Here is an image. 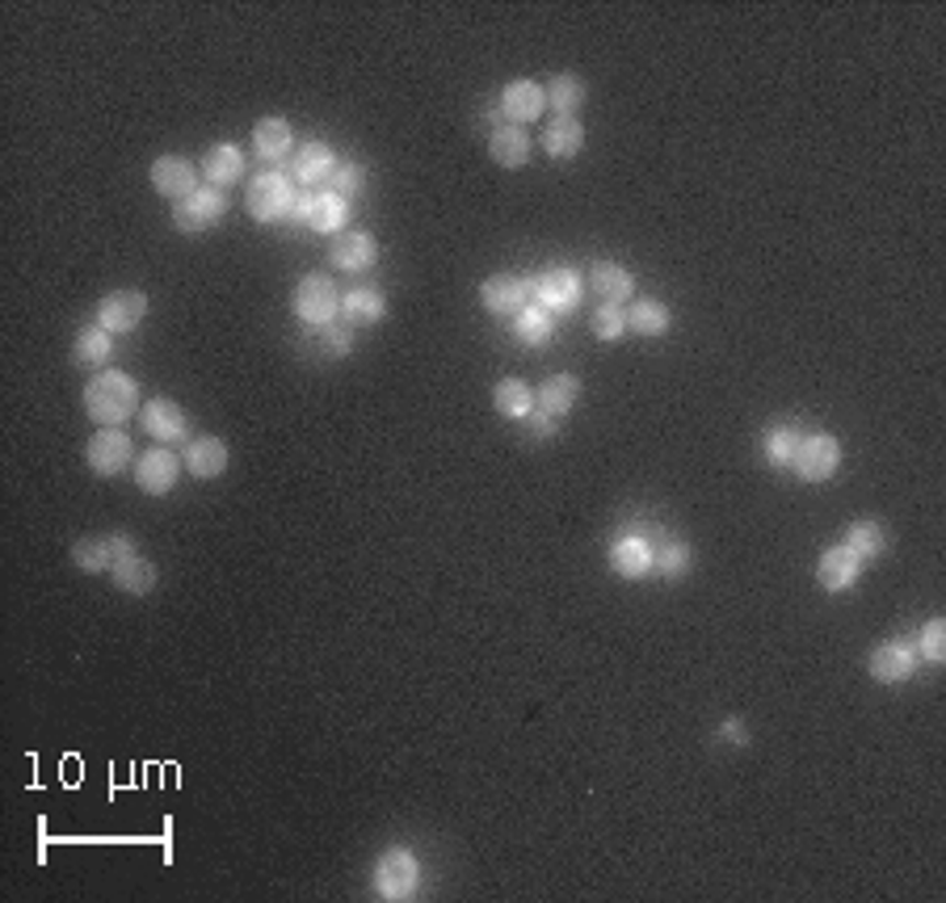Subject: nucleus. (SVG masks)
<instances>
[{
	"label": "nucleus",
	"mask_w": 946,
	"mask_h": 903,
	"mask_svg": "<svg viewBox=\"0 0 946 903\" xmlns=\"http://www.w3.org/2000/svg\"><path fill=\"white\" fill-rule=\"evenodd\" d=\"M139 408V382L123 370H102L98 378H89V387H84V412H89V421H98V425H118V421H127L130 412Z\"/></svg>",
	"instance_id": "1"
},
{
	"label": "nucleus",
	"mask_w": 946,
	"mask_h": 903,
	"mask_svg": "<svg viewBox=\"0 0 946 903\" xmlns=\"http://www.w3.org/2000/svg\"><path fill=\"white\" fill-rule=\"evenodd\" d=\"M244 206L257 224H282L299 202H295V185L282 173H261L244 194Z\"/></svg>",
	"instance_id": "2"
},
{
	"label": "nucleus",
	"mask_w": 946,
	"mask_h": 903,
	"mask_svg": "<svg viewBox=\"0 0 946 903\" xmlns=\"http://www.w3.org/2000/svg\"><path fill=\"white\" fill-rule=\"evenodd\" d=\"M791 467L799 471V479L824 483V479L837 476V467H842V442H837L833 433H803Z\"/></svg>",
	"instance_id": "3"
},
{
	"label": "nucleus",
	"mask_w": 946,
	"mask_h": 903,
	"mask_svg": "<svg viewBox=\"0 0 946 903\" xmlns=\"http://www.w3.org/2000/svg\"><path fill=\"white\" fill-rule=\"evenodd\" d=\"M417 882H421V870H417V857L409 849H387L375 866V891L379 900L387 903H404L417 900Z\"/></svg>",
	"instance_id": "4"
},
{
	"label": "nucleus",
	"mask_w": 946,
	"mask_h": 903,
	"mask_svg": "<svg viewBox=\"0 0 946 903\" xmlns=\"http://www.w3.org/2000/svg\"><path fill=\"white\" fill-rule=\"evenodd\" d=\"M337 307H341V295H337L333 277L307 274L304 282L295 286V316H299V320H304L307 328L333 324Z\"/></svg>",
	"instance_id": "5"
},
{
	"label": "nucleus",
	"mask_w": 946,
	"mask_h": 903,
	"mask_svg": "<svg viewBox=\"0 0 946 903\" xmlns=\"http://www.w3.org/2000/svg\"><path fill=\"white\" fill-rule=\"evenodd\" d=\"M224 215H228V194L224 190H215V185H206L198 194H190L185 202H178V210H173V227L185 231V236H194V231H210V227L224 224Z\"/></svg>",
	"instance_id": "6"
},
{
	"label": "nucleus",
	"mask_w": 946,
	"mask_h": 903,
	"mask_svg": "<svg viewBox=\"0 0 946 903\" xmlns=\"http://www.w3.org/2000/svg\"><path fill=\"white\" fill-rule=\"evenodd\" d=\"M130 454H135V446H130V437L118 425L98 428V433L89 437V446H84V458H89L93 476H118V471H127Z\"/></svg>",
	"instance_id": "7"
},
{
	"label": "nucleus",
	"mask_w": 946,
	"mask_h": 903,
	"mask_svg": "<svg viewBox=\"0 0 946 903\" xmlns=\"http://www.w3.org/2000/svg\"><path fill=\"white\" fill-rule=\"evenodd\" d=\"M127 555H135V538L130 534H93V538H80L77 547H72V563H77L80 572L93 576V572L114 568Z\"/></svg>",
	"instance_id": "8"
},
{
	"label": "nucleus",
	"mask_w": 946,
	"mask_h": 903,
	"mask_svg": "<svg viewBox=\"0 0 946 903\" xmlns=\"http://www.w3.org/2000/svg\"><path fill=\"white\" fill-rule=\"evenodd\" d=\"M144 316H148V295L144 290H114V295H105L98 302V324L105 332H135V328L144 324Z\"/></svg>",
	"instance_id": "9"
},
{
	"label": "nucleus",
	"mask_w": 946,
	"mask_h": 903,
	"mask_svg": "<svg viewBox=\"0 0 946 903\" xmlns=\"http://www.w3.org/2000/svg\"><path fill=\"white\" fill-rule=\"evenodd\" d=\"M531 290H535V282H526V277L517 274H492L485 277V286H480V299L492 316H517L526 302H531Z\"/></svg>",
	"instance_id": "10"
},
{
	"label": "nucleus",
	"mask_w": 946,
	"mask_h": 903,
	"mask_svg": "<svg viewBox=\"0 0 946 903\" xmlns=\"http://www.w3.org/2000/svg\"><path fill=\"white\" fill-rule=\"evenodd\" d=\"M178 476H181V458L173 450H164V446L144 450L139 467H135V483H139L148 496H164V492H173V488H178Z\"/></svg>",
	"instance_id": "11"
},
{
	"label": "nucleus",
	"mask_w": 946,
	"mask_h": 903,
	"mask_svg": "<svg viewBox=\"0 0 946 903\" xmlns=\"http://www.w3.org/2000/svg\"><path fill=\"white\" fill-rule=\"evenodd\" d=\"M867 673L879 685H900V681H909L917 673V648L913 643H884V648H875L867 660Z\"/></svg>",
	"instance_id": "12"
},
{
	"label": "nucleus",
	"mask_w": 946,
	"mask_h": 903,
	"mask_svg": "<svg viewBox=\"0 0 946 903\" xmlns=\"http://www.w3.org/2000/svg\"><path fill=\"white\" fill-rule=\"evenodd\" d=\"M152 185L160 198H173V202H185L190 194L203 190V185H198V169H194L190 160H181V156H160V160H156Z\"/></svg>",
	"instance_id": "13"
},
{
	"label": "nucleus",
	"mask_w": 946,
	"mask_h": 903,
	"mask_svg": "<svg viewBox=\"0 0 946 903\" xmlns=\"http://www.w3.org/2000/svg\"><path fill=\"white\" fill-rule=\"evenodd\" d=\"M329 261L345 274H362V270H371L379 261V244H375L371 231H341L333 240V249H329Z\"/></svg>",
	"instance_id": "14"
},
{
	"label": "nucleus",
	"mask_w": 946,
	"mask_h": 903,
	"mask_svg": "<svg viewBox=\"0 0 946 903\" xmlns=\"http://www.w3.org/2000/svg\"><path fill=\"white\" fill-rule=\"evenodd\" d=\"M858 576H863V559L850 551L845 542H837V547H829V551L820 555L817 580L829 588V593H845V588H854Z\"/></svg>",
	"instance_id": "15"
},
{
	"label": "nucleus",
	"mask_w": 946,
	"mask_h": 903,
	"mask_svg": "<svg viewBox=\"0 0 946 903\" xmlns=\"http://www.w3.org/2000/svg\"><path fill=\"white\" fill-rule=\"evenodd\" d=\"M535 295L547 311H568V307L581 302V277H577V270L556 265V270H547L543 277H535Z\"/></svg>",
	"instance_id": "16"
},
{
	"label": "nucleus",
	"mask_w": 946,
	"mask_h": 903,
	"mask_svg": "<svg viewBox=\"0 0 946 903\" xmlns=\"http://www.w3.org/2000/svg\"><path fill=\"white\" fill-rule=\"evenodd\" d=\"M295 210H299V219L311 231H341L345 219H350V202L341 198V194H311Z\"/></svg>",
	"instance_id": "17"
},
{
	"label": "nucleus",
	"mask_w": 946,
	"mask_h": 903,
	"mask_svg": "<svg viewBox=\"0 0 946 903\" xmlns=\"http://www.w3.org/2000/svg\"><path fill=\"white\" fill-rule=\"evenodd\" d=\"M488 151H492V160H497L501 169H522V164L531 160V135H526L517 123L492 126V135H488Z\"/></svg>",
	"instance_id": "18"
},
{
	"label": "nucleus",
	"mask_w": 946,
	"mask_h": 903,
	"mask_svg": "<svg viewBox=\"0 0 946 903\" xmlns=\"http://www.w3.org/2000/svg\"><path fill=\"white\" fill-rule=\"evenodd\" d=\"M581 148H585V126H581V118L560 114V118L547 123V130H543V151H547L551 160H572V156H581Z\"/></svg>",
	"instance_id": "19"
},
{
	"label": "nucleus",
	"mask_w": 946,
	"mask_h": 903,
	"mask_svg": "<svg viewBox=\"0 0 946 903\" xmlns=\"http://www.w3.org/2000/svg\"><path fill=\"white\" fill-rule=\"evenodd\" d=\"M181 458H185L190 476H198V479H215L228 471V446H224L219 437H194Z\"/></svg>",
	"instance_id": "20"
},
{
	"label": "nucleus",
	"mask_w": 946,
	"mask_h": 903,
	"mask_svg": "<svg viewBox=\"0 0 946 903\" xmlns=\"http://www.w3.org/2000/svg\"><path fill=\"white\" fill-rule=\"evenodd\" d=\"M543 101H547V93L538 89L535 80H513L510 89L501 93V110H505V118H513V123L522 126L535 123L538 114H543Z\"/></svg>",
	"instance_id": "21"
},
{
	"label": "nucleus",
	"mask_w": 946,
	"mask_h": 903,
	"mask_svg": "<svg viewBox=\"0 0 946 903\" xmlns=\"http://www.w3.org/2000/svg\"><path fill=\"white\" fill-rule=\"evenodd\" d=\"M589 286L602 295V302H623V299H631L636 277H631V270H623L618 261H593Z\"/></svg>",
	"instance_id": "22"
},
{
	"label": "nucleus",
	"mask_w": 946,
	"mask_h": 903,
	"mask_svg": "<svg viewBox=\"0 0 946 903\" xmlns=\"http://www.w3.org/2000/svg\"><path fill=\"white\" fill-rule=\"evenodd\" d=\"M244 173V156L236 144H215V148H206L203 156V176L215 185V190H224V185H236Z\"/></svg>",
	"instance_id": "23"
},
{
	"label": "nucleus",
	"mask_w": 946,
	"mask_h": 903,
	"mask_svg": "<svg viewBox=\"0 0 946 903\" xmlns=\"http://www.w3.org/2000/svg\"><path fill=\"white\" fill-rule=\"evenodd\" d=\"M110 576H114V584H118L123 593L144 597V593H152L156 588V563L135 551V555H127V559H118V563L110 568Z\"/></svg>",
	"instance_id": "24"
},
{
	"label": "nucleus",
	"mask_w": 946,
	"mask_h": 903,
	"mask_svg": "<svg viewBox=\"0 0 946 903\" xmlns=\"http://www.w3.org/2000/svg\"><path fill=\"white\" fill-rule=\"evenodd\" d=\"M611 568L623 580H640L652 572V547L643 538H618L611 551Z\"/></svg>",
	"instance_id": "25"
},
{
	"label": "nucleus",
	"mask_w": 946,
	"mask_h": 903,
	"mask_svg": "<svg viewBox=\"0 0 946 903\" xmlns=\"http://www.w3.org/2000/svg\"><path fill=\"white\" fill-rule=\"evenodd\" d=\"M144 428L152 433V437H160V442H173V437H181L185 433V412H181L178 403L173 400H148L144 403Z\"/></svg>",
	"instance_id": "26"
},
{
	"label": "nucleus",
	"mask_w": 946,
	"mask_h": 903,
	"mask_svg": "<svg viewBox=\"0 0 946 903\" xmlns=\"http://www.w3.org/2000/svg\"><path fill=\"white\" fill-rule=\"evenodd\" d=\"M581 400V382L572 375H551L543 387H538V412H547V416H563V412H572Z\"/></svg>",
	"instance_id": "27"
},
{
	"label": "nucleus",
	"mask_w": 946,
	"mask_h": 903,
	"mask_svg": "<svg viewBox=\"0 0 946 903\" xmlns=\"http://www.w3.org/2000/svg\"><path fill=\"white\" fill-rule=\"evenodd\" d=\"M337 173V151L329 148V144H307L304 151H299V160H295V176L304 181V185H320V181H333Z\"/></svg>",
	"instance_id": "28"
},
{
	"label": "nucleus",
	"mask_w": 946,
	"mask_h": 903,
	"mask_svg": "<svg viewBox=\"0 0 946 903\" xmlns=\"http://www.w3.org/2000/svg\"><path fill=\"white\" fill-rule=\"evenodd\" d=\"M80 366H98V370H110V357H114V332H105L102 324L80 328L77 345H72Z\"/></svg>",
	"instance_id": "29"
},
{
	"label": "nucleus",
	"mask_w": 946,
	"mask_h": 903,
	"mask_svg": "<svg viewBox=\"0 0 946 903\" xmlns=\"http://www.w3.org/2000/svg\"><path fill=\"white\" fill-rule=\"evenodd\" d=\"M492 403H497V412H501V416L522 421V416H531V412H535V391H531L522 378H501V382H497V391H492Z\"/></svg>",
	"instance_id": "30"
},
{
	"label": "nucleus",
	"mask_w": 946,
	"mask_h": 903,
	"mask_svg": "<svg viewBox=\"0 0 946 903\" xmlns=\"http://www.w3.org/2000/svg\"><path fill=\"white\" fill-rule=\"evenodd\" d=\"M669 324H673V311L661 299H640L631 302V311H627V328L640 332V336H665Z\"/></svg>",
	"instance_id": "31"
},
{
	"label": "nucleus",
	"mask_w": 946,
	"mask_h": 903,
	"mask_svg": "<svg viewBox=\"0 0 946 903\" xmlns=\"http://www.w3.org/2000/svg\"><path fill=\"white\" fill-rule=\"evenodd\" d=\"M290 123L286 118H278V114H270V118H261L253 130V148L265 156V160H282L286 151H290Z\"/></svg>",
	"instance_id": "32"
},
{
	"label": "nucleus",
	"mask_w": 946,
	"mask_h": 903,
	"mask_svg": "<svg viewBox=\"0 0 946 903\" xmlns=\"http://www.w3.org/2000/svg\"><path fill=\"white\" fill-rule=\"evenodd\" d=\"M341 311H345V320L350 324H379L387 316V302L379 290H371V286H358V290H350L345 299H341Z\"/></svg>",
	"instance_id": "33"
},
{
	"label": "nucleus",
	"mask_w": 946,
	"mask_h": 903,
	"mask_svg": "<svg viewBox=\"0 0 946 903\" xmlns=\"http://www.w3.org/2000/svg\"><path fill=\"white\" fill-rule=\"evenodd\" d=\"M551 311L543 307V302H526L517 316H513V332H517V341H526V345H543L547 336H551Z\"/></svg>",
	"instance_id": "34"
},
{
	"label": "nucleus",
	"mask_w": 946,
	"mask_h": 903,
	"mask_svg": "<svg viewBox=\"0 0 946 903\" xmlns=\"http://www.w3.org/2000/svg\"><path fill=\"white\" fill-rule=\"evenodd\" d=\"M845 547L858 559H879V555L888 551V534H884L879 522H854L850 534H845Z\"/></svg>",
	"instance_id": "35"
},
{
	"label": "nucleus",
	"mask_w": 946,
	"mask_h": 903,
	"mask_svg": "<svg viewBox=\"0 0 946 903\" xmlns=\"http://www.w3.org/2000/svg\"><path fill=\"white\" fill-rule=\"evenodd\" d=\"M547 101L560 110V114H572V110H581V101H585V80L581 76H556L551 84H547Z\"/></svg>",
	"instance_id": "36"
},
{
	"label": "nucleus",
	"mask_w": 946,
	"mask_h": 903,
	"mask_svg": "<svg viewBox=\"0 0 946 903\" xmlns=\"http://www.w3.org/2000/svg\"><path fill=\"white\" fill-rule=\"evenodd\" d=\"M799 428L795 425H783V428H774L766 437V458H770V467H791V458L795 450H799Z\"/></svg>",
	"instance_id": "37"
},
{
	"label": "nucleus",
	"mask_w": 946,
	"mask_h": 903,
	"mask_svg": "<svg viewBox=\"0 0 946 903\" xmlns=\"http://www.w3.org/2000/svg\"><path fill=\"white\" fill-rule=\"evenodd\" d=\"M627 332V311L618 307V302H602L597 311H593V336L597 341H618Z\"/></svg>",
	"instance_id": "38"
},
{
	"label": "nucleus",
	"mask_w": 946,
	"mask_h": 903,
	"mask_svg": "<svg viewBox=\"0 0 946 903\" xmlns=\"http://www.w3.org/2000/svg\"><path fill=\"white\" fill-rule=\"evenodd\" d=\"M652 568H657L661 576H682V572L691 568V547H686V542H669L661 551H652Z\"/></svg>",
	"instance_id": "39"
},
{
	"label": "nucleus",
	"mask_w": 946,
	"mask_h": 903,
	"mask_svg": "<svg viewBox=\"0 0 946 903\" xmlns=\"http://www.w3.org/2000/svg\"><path fill=\"white\" fill-rule=\"evenodd\" d=\"M917 655H925L930 664H943V660H946V622H943V618H930V622H925Z\"/></svg>",
	"instance_id": "40"
},
{
	"label": "nucleus",
	"mask_w": 946,
	"mask_h": 903,
	"mask_svg": "<svg viewBox=\"0 0 946 903\" xmlns=\"http://www.w3.org/2000/svg\"><path fill=\"white\" fill-rule=\"evenodd\" d=\"M362 181H366V169H362L358 160H341L337 164V173H333V194H341V198H350V194H358L362 190Z\"/></svg>",
	"instance_id": "41"
},
{
	"label": "nucleus",
	"mask_w": 946,
	"mask_h": 903,
	"mask_svg": "<svg viewBox=\"0 0 946 903\" xmlns=\"http://www.w3.org/2000/svg\"><path fill=\"white\" fill-rule=\"evenodd\" d=\"M320 350L333 353V357H345V353L354 350V332L341 324H324L320 328Z\"/></svg>",
	"instance_id": "42"
},
{
	"label": "nucleus",
	"mask_w": 946,
	"mask_h": 903,
	"mask_svg": "<svg viewBox=\"0 0 946 903\" xmlns=\"http://www.w3.org/2000/svg\"><path fill=\"white\" fill-rule=\"evenodd\" d=\"M723 740H732V744H749V731L741 728V719H723Z\"/></svg>",
	"instance_id": "43"
},
{
	"label": "nucleus",
	"mask_w": 946,
	"mask_h": 903,
	"mask_svg": "<svg viewBox=\"0 0 946 903\" xmlns=\"http://www.w3.org/2000/svg\"><path fill=\"white\" fill-rule=\"evenodd\" d=\"M531 433H535V437H551V433H556V421H543V412H538L535 421H531Z\"/></svg>",
	"instance_id": "44"
}]
</instances>
